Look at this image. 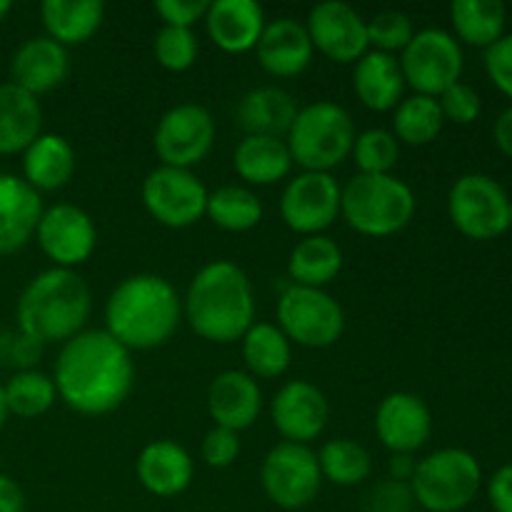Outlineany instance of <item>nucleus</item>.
<instances>
[{
	"label": "nucleus",
	"instance_id": "obj_34",
	"mask_svg": "<svg viewBox=\"0 0 512 512\" xmlns=\"http://www.w3.org/2000/svg\"><path fill=\"white\" fill-rule=\"evenodd\" d=\"M263 203L245 185H223L208 195L205 215L225 233H248L263 220Z\"/></svg>",
	"mask_w": 512,
	"mask_h": 512
},
{
	"label": "nucleus",
	"instance_id": "obj_41",
	"mask_svg": "<svg viewBox=\"0 0 512 512\" xmlns=\"http://www.w3.org/2000/svg\"><path fill=\"white\" fill-rule=\"evenodd\" d=\"M440 110H443V118L450 123L458 125H470L480 118L483 113V100H480L478 90L468 83H455L445 90L438 98Z\"/></svg>",
	"mask_w": 512,
	"mask_h": 512
},
{
	"label": "nucleus",
	"instance_id": "obj_35",
	"mask_svg": "<svg viewBox=\"0 0 512 512\" xmlns=\"http://www.w3.org/2000/svg\"><path fill=\"white\" fill-rule=\"evenodd\" d=\"M315 455H318L323 480L338 485V488H355L373 473V458H370L368 448L350 438L328 440Z\"/></svg>",
	"mask_w": 512,
	"mask_h": 512
},
{
	"label": "nucleus",
	"instance_id": "obj_47",
	"mask_svg": "<svg viewBox=\"0 0 512 512\" xmlns=\"http://www.w3.org/2000/svg\"><path fill=\"white\" fill-rule=\"evenodd\" d=\"M8 355L10 363L18 365L20 370H33V365L38 363L40 355H43V345L18 333V338H13V343H10Z\"/></svg>",
	"mask_w": 512,
	"mask_h": 512
},
{
	"label": "nucleus",
	"instance_id": "obj_25",
	"mask_svg": "<svg viewBox=\"0 0 512 512\" xmlns=\"http://www.w3.org/2000/svg\"><path fill=\"white\" fill-rule=\"evenodd\" d=\"M75 168V148L58 133L38 135L23 153V180L38 193L65 188L73 180Z\"/></svg>",
	"mask_w": 512,
	"mask_h": 512
},
{
	"label": "nucleus",
	"instance_id": "obj_13",
	"mask_svg": "<svg viewBox=\"0 0 512 512\" xmlns=\"http://www.w3.org/2000/svg\"><path fill=\"white\" fill-rule=\"evenodd\" d=\"M215 143V120L198 103H180L165 110L153 133V148L160 165L190 170L203 163Z\"/></svg>",
	"mask_w": 512,
	"mask_h": 512
},
{
	"label": "nucleus",
	"instance_id": "obj_30",
	"mask_svg": "<svg viewBox=\"0 0 512 512\" xmlns=\"http://www.w3.org/2000/svg\"><path fill=\"white\" fill-rule=\"evenodd\" d=\"M293 155L283 138L245 135L233 153V168L248 185H275L293 170Z\"/></svg>",
	"mask_w": 512,
	"mask_h": 512
},
{
	"label": "nucleus",
	"instance_id": "obj_8",
	"mask_svg": "<svg viewBox=\"0 0 512 512\" xmlns=\"http://www.w3.org/2000/svg\"><path fill=\"white\" fill-rule=\"evenodd\" d=\"M278 328L300 348L323 350L343 338L345 313L325 290L288 285L278 300Z\"/></svg>",
	"mask_w": 512,
	"mask_h": 512
},
{
	"label": "nucleus",
	"instance_id": "obj_29",
	"mask_svg": "<svg viewBox=\"0 0 512 512\" xmlns=\"http://www.w3.org/2000/svg\"><path fill=\"white\" fill-rule=\"evenodd\" d=\"M45 35L63 48L83 45L93 38L105 20L100 0H45L40 5Z\"/></svg>",
	"mask_w": 512,
	"mask_h": 512
},
{
	"label": "nucleus",
	"instance_id": "obj_23",
	"mask_svg": "<svg viewBox=\"0 0 512 512\" xmlns=\"http://www.w3.org/2000/svg\"><path fill=\"white\" fill-rule=\"evenodd\" d=\"M135 475L155 498H178L193 483L195 463L183 445L163 438L140 450L135 460Z\"/></svg>",
	"mask_w": 512,
	"mask_h": 512
},
{
	"label": "nucleus",
	"instance_id": "obj_27",
	"mask_svg": "<svg viewBox=\"0 0 512 512\" xmlns=\"http://www.w3.org/2000/svg\"><path fill=\"white\" fill-rule=\"evenodd\" d=\"M298 110V103L288 90L263 85L240 98L235 120L245 130V135H268V138L285 140Z\"/></svg>",
	"mask_w": 512,
	"mask_h": 512
},
{
	"label": "nucleus",
	"instance_id": "obj_45",
	"mask_svg": "<svg viewBox=\"0 0 512 512\" xmlns=\"http://www.w3.org/2000/svg\"><path fill=\"white\" fill-rule=\"evenodd\" d=\"M208 8V0H158L155 3V13L160 15L163 25L188 30H193L195 23L205 20Z\"/></svg>",
	"mask_w": 512,
	"mask_h": 512
},
{
	"label": "nucleus",
	"instance_id": "obj_12",
	"mask_svg": "<svg viewBox=\"0 0 512 512\" xmlns=\"http://www.w3.org/2000/svg\"><path fill=\"white\" fill-rule=\"evenodd\" d=\"M143 205L150 218L170 230L193 228L205 218L210 190L193 170L160 165L143 180Z\"/></svg>",
	"mask_w": 512,
	"mask_h": 512
},
{
	"label": "nucleus",
	"instance_id": "obj_5",
	"mask_svg": "<svg viewBox=\"0 0 512 512\" xmlns=\"http://www.w3.org/2000/svg\"><path fill=\"white\" fill-rule=\"evenodd\" d=\"M418 200L405 180L390 175L358 173L343 185L340 215L350 230L365 238H390L403 233L415 218Z\"/></svg>",
	"mask_w": 512,
	"mask_h": 512
},
{
	"label": "nucleus",
	"instance_id": "obj_48",
	"mask_svg": "<svg viewBox=\"0 0 512 512\" xmlns=\"http://www.w3.org/2000/svg\"><path fill=\"white\" fill-rule=\"evenodd\" d=\"M0 512H25L23 488L5 473H0Z\"/></svg>",
	"mask_w": 512,
	"mask_h": 512
},
{
	"label": "nucleus",
	"instance_id": "obj_44",
	"mask_svg": "<svg viewBox=\"0 0 512 512\" xmlns=\"http://www.w3.org/2000/svg\"><path fill=\"white\" fill-rule=\"evenodd\" d=\"M485 70L495 88L512 100V33L485 50Z\"/></svg>",
	"mask_w": 512,
	"mask_h": 512
},
{
	"label": "nucleus",
	"instance_id": "obj_14",
	"mask_svg": "<svg viewBox=\"0 0 512 512\" xmlns=\"http://www.w3.org/2000/svg\"><path fill=\"white\" fill-rule=\"evenodd\" d=\"M343 188L330 173H300L288 180L280 195V218L293 233L323 235L340 218Z\"/></svg>",
	"mask_w": 512,
	"mask_h": 512
},
{
	"label": "nucleus",
	"instance_id": "obj_24",
	"mask_svg": "<svg viewBox=\"0 0 512 512\" xmlns=\"http://www.w3.org/2000/svg\"><path fill=\"white\" fill-rule=\"evenodd\" d=\"M313 43L305 23L293 18H278L265 25L255 48L260 68L273 78H298L313 63Z\"/></svg>",
	"mask_w": 512,
	"mask_h": 512
},
{
	"label": "nucleus",
	"instance_id": "obj_4",
	"mask_svg": "<svg viewBox=\"0 0 512 512\" xmlns=\"http://www.w3.org/2000/svg\"><path fill=\"white\" fill-rule=\"evenodd\" d=\"M93 313V295L83 275L65 268H48L35 275L15 305L18 330L45 345H65L85 330Z\"/></svg>",
	"mask_w": 512,
	"mask_h": 512
},
{
	"label": "nucleus",
	"instance_id": "obj_19",
	"mask_svg": "<svg viewBox=\"0 0 512 512\" xmlns=\"http://www.w3.org/2000/svg\"><path fill=\"white\" fill-rule=\"evenodd\" d=\"M208 415L213 425L228 428L233 433H243L263 410V393H260L258 380L245 370H225L215 375L213 383L208 385Z\"/></svg>",
	"mask_w": 512,
	"mask_h": 512
},
{
	"label": "nucleus",
	"instance_id": "obj_9",
	"mask_svg": "<svg viewBox=\"0 0 512 512\" xmlns=\"http://www.w3.org/2000/svg\"><path fill=\"white\" fill-rule=\"evenodd\" d=\"M455 230L470 240H495L510 230V195L485 173L460 175L448 193Z\"/></svg>",
	"mask_w": 512,
	"mask_h": 512
},
{
	"label": "nucleus",
	"instance_id": "obj_22",
	"mask_svg": "<svg viewBox=\"0 0 512 512\" xmlns=\"http://www.w3.org/2000/svg\"><path fill=\"white\" fill-rule=\"evenodd\" d=\"M70 58L68 48L50 40L48 35H35L28 38L10 58V75L18 88L28 90L30 95L53 93L55 88L68 80Z\"/></svg>",
	"mask_w": 512,
	"mask_h": 512
},
{
	"label": "nucleus",
	"instance_id": "obj_16",
	"mask_svg": "<svg viewBox=\"0 0 512 512\" xmlns=\"http://www.w3.org/2000/svg\"><path fill=\"white\" fill-rule=\"evenodd\" d=\"M305 30L318 53L333 63H358L370 50L365 18L343 0H325L308 13Z\"/></svg>",
	"mask_w": 512,
	"mask_h": 512
},
{
	"label": "nucleus",
	"instance_id": "obj_37",
	"mask_svg": "<svg viewBox=\"0 0 512 512\" xmlns=\"http://www.w3.org/2000/svg\"><path fill=\"white\" fill-rule=\"evenodd\" d=\"M8 413L20 420H35L48 413L58 400V390L50 375L40 370H18L3 385Z\"/></svg>",
	"mask_w": 512,
	"mask_h": 512
},
{
	"label": "nucleus",
	"instance_id": "obj_31",
	"mask_svg": "<svg viewBox=\"0 0 512 512\" xmlns=\"http://www.w3.org/2000/svg\"><path fill=\"white\" fill-rule=\"evenodd\" d=\"M343 270V250L328 235H308L295 243L288 258L290 285L320 288L333 283Z\"/></svg>",
	"mask_w": 512,
	"mask_h": 512
},
{
	"label": "nucleus",
	"instance_id": "obj_21",
	"mask_svg": "<svg viewBox=\"0 0 512 512\" xmlns=\"http://www.w3.org/2000/svg\"><path fill=\"white\" fill-rule=\"evenodd\" d=\"M43 198L20 175L0 173V258L23 250L43 218Z\"/></svg>",
	"mask_w": 512,
	"mask_h": 512
},
{
	"label": "nucleus",
	"instance_id": "obj_2",
	"mask_svg": "<svg viewBox=\"0 0 512 512\" xmlns=\"http://www.w3.org/2000/svg\"><path fill=\"white\" fill-rule=\"evenodd\" d=\"M183 320V300L170 280L135 273L120 280L105 303V330L123 348L155 350L168 343Z\"/></svg>",
	"mask_w": 512,
	"mask_h": 512
},
{
	"label": "nucleus",
	"instance_id": "obj_10",
	"mask_svg": "<svg viewBox=\"0 0 512 512\" xmlns=\"http://www.w3.org/2000/svg\"><path fill=\"white\" fill-rule=\"evenodd\" d=\"M403 70L405 85L415 90V95L440 98L450 85L460 83L465 58L463 48L448 30L425 28L413 35L408 48L398 58Z\"/></svg>",
	"mask_w": 512,
	"mask_h": 512
},
{
	"label": "nucleus",
	"instance_id": "obj_40",
	"mask_svg": "<svg viewBox=\"0 0 512 512\" xmlns=\"http://www.w3.org/2000/svg\"><path fill=\"white\" fill-rule=\"evenodd\" d=\"M198 50V38L188 28H170V25H163L158 30V35H155V60L165 70H170V73H185V70L193 68L195 60H198Z\"/></svg>",
	"mask_w": 512,
	"mask_h": 512
},
{
	"label": "nucleus",
	"instance_id": "obj_49",
	"mask_svg": "<svg viewBox=\"0 0 512 512\" xmlns=\"http://www.w3.org/2000/svg\"><path fill=\"white\" fill-rule=\"evenodd\" d=\"M415 468H418V460H415V455L395 453V455H390L388 478L398 480V483H410L415 475Z\"/></svg>",
	"mask_w": 512,
	"mask_h": 512
},
{
	"label": "nucleus",
	"instance_id": "obj_50",
	"mask_svg": "<svg viewBox=\"0 0 512 512\" xmlns=\"http://www.w3.org/2000/svg\"><path fill=\"white\" fill-rule=\"evenodd\" d=\"M493 135H495V145H498L500 153H503L505 158L512 160V108L503 110V113L498 115Z\"/></svg>",
	"mask_w": 512,
	"mask_h": 512
},
{
	"label": "nucleus",
	"instance_id": "obj_6",
	"mask_svg": "<svg viewBox=\"0 0 512 512\" xmlns=\"http://www.w3.org/2000/svg\"><path fill=\"white\" fill-rule=\"evenodd\" d=\"M355 138L348 110L333 100H318L298 110L285 143L305 173H330L353 155Z\"/></svg>",
	"mask_w": 512,
	"mask_h": 512
},
{
	"label": "nucleus",
	"instance_id": "obj_26",
	"mask_svg": "<svg viewBox=\"0 0 512 512\" xmlns=\"http://www.w3.org/2000/svg\"><path fill=\"white\" fill-rule=\"evenodd\" d=\"M353 90L360 103L375 113H390L400 105L405 90V78L395 55L368 50L355 63Z\"/></svg>",
	"mask_w": 512,
	"mask_h": 512
},
{
	"label": "nucleus",
	"instance_id": "obj_11",
	"mask_svg": "<svg viewBox=\"0 0 512 512\" xmlns=\"http://www.w3.org/2000/svg\"><path fill=\"white\" fill-rule=\"evenodd\" d=\"M265 495L280 510H303L323 488L318 455L310 445L278 443L268 450L260 468Z\"/></svg>",
	"mask_w": 512,
	"mask_h": 512
},
{
	"label": "nucleus",
	"instance_id": "obj_33",
	"mask_svg": "<svg viewBox=\"0 0 512 512\" xmlns=\"http://www.w3.org/2000/svg\"><path fill=\"white\" fill-rule=\"evenodd\" d=\"M245 373L260 380L283 378L293 363V343L273 323H253L243 335Z\"/></svg>",
	"mask_w": 512,
	"mask_h": 512
},
{
	"label": "nucleus",
	"instance_id": "obj_43",
	"mask_svg": "<svg viewBox=\"0 0 512 512\" xmlns=\"http://www.w3.org/2000/svg\"><path fill=\"white\" fill-rule=\"evenodd\" d=\"M415 498L410 483H398V480H380L370 490L365 500V512H413Z\"/></svg>",
	"mask_w": 512,
	"mask_h": 512
},
{
	"label": "nucleus",
	"instance_id": "obj_32",
	"mask_svg": "<svg viewBox=\"0 0 512 512\" xmlns=\"http://www.w3.org/2000/svg\"><path fill=\"white\" fill-rule=\"evenodd\" d=\"M450 23L458 43L488 50L505 35L508 13L500 0H455L450 5Z\"/></svg>",
	"mask_w": 512,
	"mask_h": 512
},
{
	"label": "nucleus",
	"instance_id": "obj_53",
	"mask_svg": "<svg viewBox=\"0 0 512 512\" xmlns=\"http://www.w3.org/2000/svg\"><path fill=\"white\" fill-rule=\"evenodd\" d=\"M510 228H512V198H510Z\"/></svg>",
	"mask_w": 512,
	"mask_h": 512
},
{
	"label": "nucleus",
	"instance_id": "obj_52",
	"mask_svg": "<svg viewBox=\"0 0 512 512\" xmlns=\"http://www.w3.org/2000/svg\"><path fill=\"white\" fill-rule=\"evenodd\" d=\"M10 10H13V3H10V0H0V23H3V20L8 18Z\"/></svg>",
	"mask_w": 512,
	"mask_h": 512
},
{
	"label": "nucleus",
	"instance_id": "obj_38",
	"mask_svg": "<svg viewBox=\"0 0 512 512\" xmlns=\"http://www.w3.org/2000/svg\"><path fill=\"white\" fill-rule=\"evenodd\" d=\"M353 158L363 175H390L398 165L400 143L390 130L370 128L355 138Z\"/></svg>",
	"mask_w": 512,
	"mask_h": 512
},
{
	"label": "nucleus",
	"instance_id": "obj_46",
	"mask_svg": "<svg viewBox=\"0 0 512 512\" xmlns=\"http://www.w3.org/2000/svg\"><path fill=\"white\" fill-rule=\"evenodd\" d=\"M488 500L495 512H512V463L495 470L488 480Z\"/></svg>",
	"mask_w": 512,
	"mask_h": 512
},
{
	"label": "nucleus",
	"instance_id": "obj_1",
	"mask_svg": "<svg viewBox=\"0 0 512 512\" xmlns=\"http://www.w3.org/2000/svg\"><path fill=\"white\" fill-rule=\"evenodd\" d=\"M53 383L58 400L73 413L103 418L118 410L133 390V353L108 330H83L60 345Z\"/></svg>",
	"mask_w": 512,
	"mask_h": 512
},
{
	"label": "nucleus",
	"instance_id": "obj_15",
	"mask_svg": "<svg viewBox=\"0 0 512 512\" xmlns=\"http://www.w3.org/2000/svg\"><path fill=\"white\" fill-rule=\"evenodd\" d=\"M40 250L53 268L75 270L90 260L98 245V228L83 208L70 203H58L43 210L38 230H35Z\"/></svg>",
	"mask_w": 512,
	"mask_h": 512
},
{
	"label": "nucleus",
	"instance_id": "obj_17",
	"mask_svg": "<svg viewBox=\"0 0 512 512\" xmlns=\"http://www.w3.org/2000/svg\"><path fill=\"white\" fill-rule=\"evenodd\" d=\"M270 418L285 443L310 445L328 428L330 405L318 385L308 380H290L275 393Z\"/></svg>",
	"mask_w": 512,
	"mask_h": 512
},
{
	"label": "nucleus",
	"instance_id": "obj_39",
	"mask_svg": "<svg viewBox=\"0 0 512 512\" xmlns=\"http://www.w3.org/2000/svg\"><path fill=\"white\" fill-rule=\"evenodd\" d=\"M365 25H368L370 50H378V53H403L415 35L413 20L403 10H383L365 20Z\"/></svg>",
	"mask_w": 512,
	"mask_h": 512
},
{
	"label": "nucleus",
	"instance_id": "obj_18",
	"mask_svg": "<svg viewBox=\"0 0 512 512\" xmlns=\"http://www.w3.org/2000/svg\"><path fill=\"white\" fill-rule=\"evenodd\" d=\"M375 433L390 455H415L433 435V413L420 395L390 393L375 410Z\"/></svg>",
	"mask_w": 512,
	"mask_h": 512
},
{
	"label": "nucleus",
	"instance_id": "obj_42",
	"mask_svg": "<svg viewBox=\"0 0 512 512\" xmlns=\"http://www.w3.org/2000/svg\"><path fill=\"white\" fill-rule=\"evenodd\" d=\"M240 448H243V445H240V433L213 425V428L205 433L203 445H200V455H203L208 468L223 470L230 468V465L240 458Z\"/></svg>",
	"mask_w": 512,
	"mask_h": 512
},
{
	"label": "nucleus",
	"instance_id": "obj_36",
	"mask_svg": "<svg viewBox=\"0 0 512 512\" xmlns=\"http://www.w3.org/2000/svg\"><path fill=\"white\" fill-rule=\"evenodd\" d=\"M443 125L445 118L438 98L413 93L410 98L400 100L398 108L393 110V130L390 133L398 138V143L420 148V145L433 143Z\"/></svg>",
	"mask_w": 512,
	"mask_h": 512
},
{
	"label": "nucleus",
	"instance_id": "obj_7",
	"mask_svg": "<svg viewBox=\"0 0 512 512\" xmlns=\"http://www.w3.org/2000/svg\"><path fill=\"white\" fill-rule=\"evenodd\" d=\"M483 485L478 458L463 448H443L418 460L410 490L415 505L428 512H460Z\"/></svg>",
	"mask_w": 512,
	"mask_h": 512
},
{
	"label": "nucleus",
	"instance_id": "obj_28",
	"mask_svg": "<svg viewBox=\"0 0 512 512\" xmlns=\"http://www.w3.org/2000/svg\"><path fill=\"white\" fill-rule=\"evenodd\" d=\"M38 135H43L40 100L15 83L0 85V155L25 153Z\"/></svg>",
	"mask_w": 512,
	"mask_h": 512
},
{
	"label": "nucleus",
	"instance_id": "obj_3",
	"mask_svg": "<svg viewBox=\"0 0 512 512\" xmlns=\"http://www.w3.org/2000/svg\"><path fill=\"white\" fill-rule=\"evenodd\" d=\"M183 318L208 343L243 340L255 323L253 283L240 265L213 260L193 275L183 298Z\"/></svg>",
	"mask_w": 512,
	"mask_h": 512
},
{
	"label": "nucleus",
	"instance_id": "obj_51",
	"mask_svg": "<svg viewBox=\"0 0 512 512\" xmlns=\"http://www.w3.org/2000/svg\"><path fill=\"white\" fill-rule=\"evenodd\" d=\"M10 413H8V405H5V393H3V385H0V430L5 428V423H8Z\"/></svg>",
	"mask_w": 512,
	"mask_h": 512
},
{
	"label": "nucleus",
	"instance_id": "obj_20",
	"mask_svg": "<svg viewBox=\"0 0 512 512\" xmlns=\"http://www.w3.org/2000/svg\"><path fill=\"white\" fill-rule=\"evenodd\" d=\"M203 23L215 48L228 55H243L258 48L268 20L258 0H215Z\"/></svg>",
	"mask_w": 512,
	"mask_h": 512
}]
</instances>
